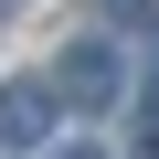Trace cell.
Listing matches in <instances>:
<instances>
[{"mask_svg":"<svg viewBox=\"0 0 159 159\" xmlns=\"http://www.w3.org/2000/svg\"><path fill=\"white\" fill-rule=\"evenodd\" d=\"M53 85L85 96V106H106V96H117V53H106V43H74V53L53 64Z\"/></svg>","mask_w":159,"mask_h":159,"instance_id":"1","label":"cell"},{"mask_svg":"<svg viewBox=\"0 0 159 159\" xmlns=\"http://www.w3.org/2000/svg\"><path fill=\"white\" fill-rule=\"evenodd\" d=\"M0 138H11V148L53 138V85H0Z\"/></svg>","mask_w":159,"mask_h":159,"instance_id":"2","label":"cell"},{"mask_svg":"<svg viewBox=\"0 0 159 159\" xmlns=\"http://www.w3.org/2000/svg\"><path fill=\"white\" fill-rule=\"evenodd\" d=\"M53 159H96V148H53Z\"/></svg>","mask_w":159,"mask_h":159,"instance_id":"3","label":"cell"},{"mask_svg":"<svg viewBox=\"0 0 159 159\" xmlns=\"http://www.w3.org/2000/svg\"><path fill=\"white\" fill-rule=\"evenodd\" d=\"M0 11H11V0H0Z\"/></svg>","mask_w":159,"mask_h":159,"instance_id":"4","label":"cell"}]
</instances>
